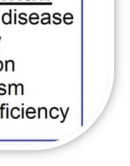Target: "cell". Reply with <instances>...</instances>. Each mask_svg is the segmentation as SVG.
I'll return each mask as SVG.
<instances>
[{
	"instance_id": "6da1fadb",
	"label": "cell",
	"mask_w": 130,
	"mask_h": 166,
	"mask_svg": "<svg viewBox=\"0 0 130 166\" xmlns=\"http://www.w3.org/2000/svg\"><path fill=\"white\" fill-rule=\"evenodd\" d=\"M2 69H3V63L0 61V71L2 70Z\"/></svg>"
}]
</instances>
